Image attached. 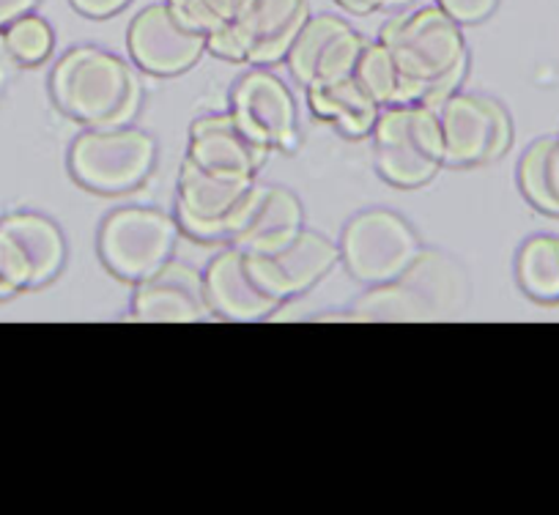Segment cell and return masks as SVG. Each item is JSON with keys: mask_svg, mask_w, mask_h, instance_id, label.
Wrapping results in <instances>:
<instances>
[{"mask_svg": "<svg viewBox=\"0 0 559 515\" xmlns=\"http://www.w3.org/2000/svg\"><path fill=\"white\" fill-rule=\"evenodd\" d=\"M36 7H39V0H0V31L12 25L14 20L36 12Z\"/></svg>", "mask_w": 559, "mask_h": 515, "instance_id": "f1b7e54d", "label": "cell"}, {"mask_svg": "<svg viewBox=\"0 0 559 515\" xmlns=\"http://www.w3.org/2000/svg\"><path fill=\"white\" fill-rule=\"evenodd\" d=\"M9 294H7V288H3V280H0V299H7Z\"/></svg>", "mask_w": 559, "mask_h": 515, "instance_id": "4dcf8cb0", "label": "cell"}, {"mask_svg": "<svg viewBox=\"0 0 559 515\" xmlns=\"http://www.w3.org/2000/svg\"><path fill=\"white\" fill-rule=\"evenodd\" d=\"M337 7L343 12H352L365 17V14H376V12H401V9L412 7L414 0H335Z\"/></svg>", "mask_w": 559, "mask_h": 515, "instance_id": "4316f807", "label": "cell"}, {"mask_svg": "<svg viewBox=\"0 0 559 515\" xmlns=\"http://www.w3.org/2000/svg\"><path fill=\"white\" fill-rule=\"evenodd\" d=\"M554 168H557V179H559V135L554 137Z\"/></svg>", "mask_w": 559, "mask_h": 515, "instance_id": "f546056e", "label": "cell"}, {"mask_svg": "<svg viewBox=\"0 0 559 515\" xmlns=\"http://www.w3.org/2000/svg\"><path fill=\"white\" fill-rule=\"evenodd\" d=\"M181 225L176 214L148 206H123L99 228V261L116 280L134 283L157 275L174 261Z\"/></svg>", "mask_w": 559, "mask_h": 515, "instance_id": "5b68a950", "label": "cell"}, {"mask_svg": "<svg viewBox=\"0 0 559 515\" xmlns=\"http://www.w3.org/2000/svg\"><path fill=\"white\" fill-rule=\"evenodd\" d=\"M379 107L414 105V91L390 47L379 39L368 41L352 74Z\"/></svg>", "mask_w": 559, "mask_h": 515, "instance_id": "7402d4cb", "label": "cell"}, {"mask_svg": "<svg viewBox=\"0 0 559 515\" xmlns=\"http://www.w3.org/2000/svg\"><path fill=\"white\" fill-rule=\"evenodd\" d=\"M50 96L63 116L83 127H129L143 107V83L123 58L85 45L56 63Z\"/></svg>", "mask_w": 559, "mask_h": 515, "instance_id": "7a4b0ae2", "label": "cell"}, {"mask_svg": "<svg viewBox=\"0 0 559 515\" xmlns=\"http://www.w3.org/2000/svg\"><path fill=\"white\" fill-rule=\"evenodd\" d=\"M127 50L134 67L148 77H179L201 61L206 36L187 28L168 3H154L129 25Z\"/></svg>", "mask_w": 559, "mask_h": 515, "instance_id": "7c38bea8", "label": "cell"}, {"mask_svg": "<svg viewBox=\"0 0 559 515\" xmlns=\"http://www.w3.org/2000/svg\"><path fill=\"white\" fill-rule=\"evenodd\" d=\"M437 112L444 135V165L450 168L491 165L502 159L513 143L510 112L491 96L455 91Z\"/></svg>", "mask_w": 559, "mask_h": 515, "instance_id": "9c48e42d", "label": "cell"}, {"mask_svg": "<svg viewBox=\"0 0 559 515\" xmlns=\"http://www.w3.org/2000/svg\"><path fill=\"white\" fill-rule=\"evenodd\" d=\"M519 187L532 208L559 217V179L554 168V137H540L519 163Z\"/></svg>", "mask_w": 559, "mask_h": 515, "instance_id": "603a6c76", "label": "cell"}, {"mask_svg": "<svg viewBox=\"0 0 559 515\" xmlns=\"http://www.w3.org/2000/svg\"><path fill=\"white\" fill-rule=\"evenodd\" d=\"M433 3H437L448 17H453L461 28H464V25L483 23V20L491 17L499 7V0H433Z\"/></svg>", "mask_w": 559, "mask_h": 515, "instance_id": "484cf974", "label": "cell"}, {"mask_svg": "<svg viewBox=\"0 0 559 515\" xmlns=\"http://www.w3.org/2000/svg\"><path fill=\"white\" fill-rule=\"evenodd\" d=\"M308 107L319 121L332 123L343 137L365 141L373 135L381 107L354 77L308 88Z\"/></svg>", "mask_w": 559, "mask_h": 515, "instance_id": "d6986e66", "label": "cell"}, {"mask_svg": "<svg viewBox=\"0 0 559 515\" xmlns=\"http://www.w3.org/2000/svg\"><path fill=\"white\" fill-rule=\"evenodd\" d=\"M266 157L269 148L261 146L230 110L198 118L190 127L187 159L209 173L255 179L258 170L266 165Z\"/></svg>", "mask_w": 559, "mask_h": 515, "instance_id": "2e32d148", "label": "cell"}, {"mask_svg": "<svg viewBox=\"0 0 559 515\" xmlns=\"http://www.w3.org/2000/svg\"><path fill=\"white\" fill-rule=\"evenodd\" d=\"M337 250L348 275L373 288L401 280L423 252V241L401 214L365 208L346 223Z\"/></svg>", "mask_w": 559, "mask_h": 515, "instance_id": "8992f818", "label": "cell"}, {"mask_svg": "<svg viewBox=\"0 0 559 515\" xmlns=\"http://www.w3.org/2000/svg\"><path fill=\"white\" fill-rule=\"evenodd\" d=\"M157 168V141L138 127H85L69 146V173L96 195H127Z\"/></svg>", "mask_w": 559, "mask_h": 515, "instance_id": "277c9868", "label": "cell"}, {"mask_svg": "<svg viewBox=\"0 0 559 515\" xmlns=\"http://www.w3.org/2000/svg\"><path fill=\"white\" fill-rule=\"evenodd\" d=\"M376 170L397 190H417L444 168V135L437 107H381L373 129Z\"/></svg>", "mask_w": 559, "mask_h": 515, "instance_id": "3957f363", "label": "cell"}, {"mask_svg": "<svg viewBox=\"0 0 559 515\" xmlns=\"http://www.w3.org/2000/svg\"><path fill=\"white\" fill-rule=\"evenodd\" d=\"M255 179L217 176L185 159L176 181V219L198 241H228L230 219Z\"/></svg>", "mask_w": 559, "mask_h": 515, "instance_id": "8fae6325", "label": "cell"}, {"mask_svg": "<svg viewBox=\"0 0 559 515\" xmlns=\"http://www.w3.org/2000/svg\"><path fill=\"white\" fill-rule=\"evenodd\" d=\"M379 41L401 63L417 105L439 107L461 88L469 72L464 31L437 3L390 17L381 25Z\"/></svg>", "mask_w": 559, "mask_h": 515, "instance_id": "6da1fadb", "label": "cell"}, {"mask_svg": "<svg viewBox=\"0 0 559 515\" xmlns=\"http://www.w3.org/2000/svg\"><path fill=\"white\" fill-rule=\"evenodd\" d=\"M365 45L368 39L343 17L310 14L297 41L288 50L286 63L305 88H316V85L352 77Z\"/></svg>", "mask_w": 559, "mask_h": 515, "instance_id": "5bb4252c", "label": "cell"}, {"mask_svg": "<svg viewBox=\"0 0 559 515\" xmlns=\"http://www.w3.org/2000/svg\"><path fill=\"white\" fill-rule=\"evenodd\" d=\"M515 283L537 304H559V236L540 233L521 244Z\"/></svg>", "mask_w": 559, "mask_h": 515, "instance_id": "44dd1931", "label": "cell"}, {"mask_svg": "<svg viewBox=\"0 0 559 515\" xmlns=\"http://www.w3.org/2000/svg\"><path fill=\"white\" fill-rule=\"evenodd\" d=\"M428 310V319H450L466 302V275L444 252L423 250L412 270L401 277Z\"/></svg>", "mask_w": 559, "mask_h": 515, "instance_id": "ffe728a7", "label": "cell"}, {"mask_svg": "<svg viewBox=\"0 0 559 515\" xmlns=\"http://www.w3.org/2000/svg\"><path fill=\"white\" fill-rule=\"evenodd\" d=\"M247 3L250 0H168V7L174 9L176 17L187 28L206 36V39L212 34H217L223 25H228L230 20L239 17V12Z\"/></svg>", "mask_w": 559, "mask_h": 515, "instance_id": "d4e9b609", "label": "cell"}, {"mask_svg": "<svg viewBox=\"0 0 559 515\" xmlns=\"http://www.w3.org/2000/svg\"><path fill=\"white\" fill-rule=\"evenodd\" d=\"M132 319L154 321V324H190V321L212 319L203 275L192 266L170 261L157 275L134 286Z\"/></svg>", "mask_w": 559, "mask_h": 515, "instance_id": "e0dca14e", "label": "cell"}, {"mask_svg": "<svg viewBox=\"0 0 559 515\" xmlns=\"http://www.w3.org/2000/svg\"><path fill=\"white\" fill-rule=\"evenodd\" d=\"M302 228V201L288 187L255 181L230 219L228 244L252 255H269L292 241Z\"/></svg>", "mask_w": 559, "mask_h": 515, "instance_id": "9a60e30c", "label": "cell"}, {"mask_svg": "<svg viewBox=\"0 0 559 515\" xmlns=\"http://www.w3.org/2000/svg\"><path fill=\"white\" fill-rule=\"evenodd\" d=\"M308 20V0H250L239 17L209 36L206 50L225 61L272 67L286 61Z\"/></svg>", "mask_w": 559, "mask_h": 515, "instance_id": "52a82bcc", "label": "cell"}, {"mask_svg": "<svg viewBox=\"0 0 559 515\" xmlns=\"http://www.w3.org/2000/svg\"><path fill=\"white\" fill-rule=\"evenodd\" d=\"M203 291L212 315L239 324L269 319L283 304V299L263 280L255 255L230 244L209 261L203 272Z\"/></svg>", "mask_w": 559, "mask_h": 515, "instance_id": "4fadbf2b", "label": "cell"}, {"mask_svg": "<svg viewBox=\"0 0 559 515\" xmlns=\"http://www.w3.org/2000/svg\"><path fill=\"white\" fill-rule=\"evenodd\" d=\"M3 56L20 67H39L56 50V31L41 14L31 12L0 31Z\"/></svg>", "mask_w": 559, "mask_h": 515, "instance_id": "cb8c5ba5", "label": "cell"}, {"mask_svg": "<svg viewBox=\"0 0 559 515\" xmlns=\"http://www.w3.org/2000/svg\"><path fill=\"white\" fill-rule=\"evenodd\" d=\"M74 7V12H80L83 17L91 20H107L121 14L123 9L132 3V0H69Z\"/></svg>", "mask_w": 559, "mask_h": 515, "instance_id": "83f0119b", "label": "cell"}, {"mask_svg": "<svg viewBox=\"0 0 559 515\" xmlns=\"http://www.w3.org/2000/svg\"><path fill=\"white\" fill-rule=\"evenodd\" d=\"M255 261L263 280L286 302V299L302 297L310 288L319 286L330 275L332 266L341 261V250L319 230L302 228L280 250L269 252V255H255Z\"/></svg>", "mask_w": 559, "mask_h": 515, "instance_id": "ac0fdd59", "label": "cell"}, {"mask_svg": "<svg viewBox=\"0 0 559 515\" xmlns=\"http://www.w3.org/2000/svg\"><path fill=\"white\" fill-rule=\"evenodd\" d=\"M236 121L269 152H294L299 146V107L292 88L269 69L241 74L230 91Z\"/></svg>", "mask_w": 559, "mask_h": 515, "instance_id": "30bf717a", "label": "cell"}, {"mask_svg": "<svg viewBox=\"0 0 559 515\" xmlns=\"http://www.w3.org/2000/svg\"><path fill=\"white\" fill-rule=\"evenodd\" d=\"M67 264V239L39 212H12L0 219V280L9 297L56 280Z\"/></svg>", "mask_w": 559, "mask_h": 515, "instance_id": "ba28073f", "label": "cell"}]
</instances>
